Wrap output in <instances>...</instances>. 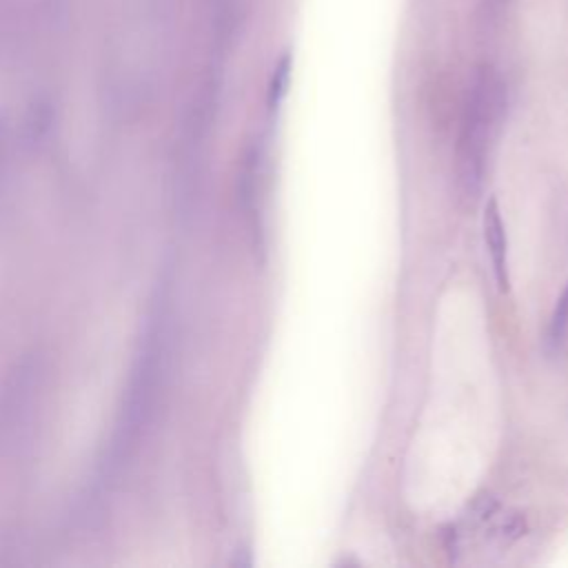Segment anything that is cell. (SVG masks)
I'll use <instances>...</instances> for the list:
<instances>
[{
    "instance_id": "obj_5",
    "label": "cell",
    "mask_w": 568,
    "mask_h": 568,
    "mask_svg": "<svg viewBox=\"0 0 568 568\" xmlns=\"http://www.w3.org/2000/svg\"><path fill=\"white\" fill-rule=\"evenodd\" d=\"M504 2H506V0H490V4H493V7H501Z\"/></svg>"
},
{
    "instance_id": "obj_4",
    "label": "cell",
    "mask_w": 568,
    "mask_h": 568,
    "mask_svg": "<svg viewBox=\"0 0 568 568\" xmlns=\"http://www.w3.org/2000/svg\"><path fill=\"white\" fill-rule=\"evenodd\" d=\"M566 335H568V284L561 291V295L557 297V304H555V311H552V317H550V324H548V348H550V353L561 351V346L566 342Z\"/></svg>"
},
{
    "instance_id": "obj_2",
    "label": "cell",
    "mask_w": 568,
    "mask_h": 568,
    "mask_svg": "<svg viewBox=\"0 0 568 568\" xmlns=\"http://www.w3.org/2000/svg\"><path fill=\"white\" fill-rule=\"evenodd\" d=\"M484 242H486V251L493 264V275L497 282V288L501 293H506L510 288V275H508V246H506V231H504V222H501V213L497 206V200L490 197L484 206Z\"/></svg>"
},
{
    "instance_id": "obj_3",
    "label": "cell",
    "mask_w": 568,
    "mask_h": 568,
    "mask_svg": "<svg viewBox=\"0 0 568 568\" xmlns=\"http://www.w3.org/2000/svg\"><path fill=\"white\" fill-rule=\"evenodd\" d=\"M291 71H293V55H291V51H284L280 55V60L275 62L271 80H268V91H266L268 111H277L282 100L286 98V91L291 84Z\"/></svg>"
},
{
    "instance_id": "obj_1",
    "label": "cell",
    "mask_w": 568,
    "mask_h": 568,
    "mask_svg": "<svg viewBox=\"0 0 568 568\" xmlns=\"http://www.w3.org/2000/svg\"><path fill=\"white\" fill-rule=\"evenodd\" d=\"M506 111V87L501 75L484 64L475 71L455 149V182L462 195L475 197L484 184L486 151Z\"/></svg>"
}]
</instances>
